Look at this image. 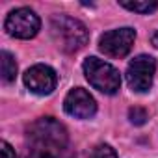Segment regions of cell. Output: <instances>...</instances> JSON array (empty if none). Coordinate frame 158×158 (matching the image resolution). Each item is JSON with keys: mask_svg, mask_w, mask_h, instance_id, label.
Listing matches in <instances>:
<instances>
[{"mask_svg": "<svg viewBox=\"0 0 158 158\" xmlns=\"http://www.w3.org/2000/svg\"><path fill=\"white\" fill-rule=\"evenodd\" d=\"M21 158H74L67 128L54 117H39L26 128Z\"/></svg>", "mask_w": 158, "mask_h": 158, "instance_id": "1", "label": "cell"}, {"mask_svg": "<svg viewBox=\"0 0 158 158\" xmlns=\"http://www.w3.org/2000/svg\"><path fill=\"white\" fill-rule=\"evenodd\" d=\"M50 37L56 47L63 52H78L89 41V30L84 23H80L69 15H54L50 19Z\"/></svg>", "mask_w": 158, "mask_h": 158, "instance_id": "2", "label": "cell"}, {"mask_svg": "<svg viewBox=\"0 0 158 158\" xmlns=\"http://www.w3.org/2000/svg\"><path fill=\"white\" fill-rule=\"evenodd\" d=\"M82 69H84V74H86V80L95 89H99L101 93L114 95V93L119 91L121 74L112 63H108L104 60H99L95 56H89V58L84 60Z\"/></svg>", "mask_w": 158, "mask_h": 158, "instance_id": "3", "label": "cell"}, {"mask_svg": "<svg viewBox=\"0 0 158 158\" xmlns=\"http://www.w3.org/2000/svg\"><path fill=\"white\" fill-rule=\"evenodd\" d=\"M4 30L17 39H32L41 30V19L30 8H17L8 13L4 21Z\"/></svg>", "mask_w": 158, "mask_h": 158, "instance_id": "4", "label": "cell"}, {"mask_svg": "<svg viewBox=\"0 0 158 158\" xmlns=\"http://www.w3.org/2000/svg\"><path fill=\"white\" fill-rule=\"evenodd\" d=\"M154 73H156L154 58H151L147 54L136 56L127 67V82H128L130 89L136 93H147L152 88Z\"/></svg>", "mask_w": 158, "mask_h": 158, "instance_id": "5", "label": "cell"}, {"mask_svg": "<svg viewBox=\"0 0 158 158\" xmlns=\"http://www.w3.org/2000/svg\"><path fill=\"white\" fill-rule=\"evenodd\" d=\"M136 41V30L125 26V28H115L110 32H104L99 39V50L104 56L110 58H125Z\"/></svg>", "mask_w": 158, "mask_h": 158, "instance_id": "6", "label": "cell"}, {"mask_svg": "<svg viewBox=\"0 0 158 158\" xmlns=\"http://www.w3.org/2000/svg\"><path fill=\"white\" fill-rule=\"evenodd\" d=\"M23 80H24V86L35 93V95H50L56 86H58V74L52 67L45 65V63H37V65H32L24 76H23Z\"/></svg>", "mask_w": 158, "mask_h": 158, "instance_id": "7", "label": "cell"}, {"mask_svg": "<svg viewBox=\"0 0 158 158\" xmlns=\"http://www.w3.org/2000/svg\"><path fill=\"white\" fill-rule=\"evenodd\" d=\"M63 110L76 119H91L97 114V102L84 88H73L63 99Z\"/></svg>", "mask_w": 158, "mask_h": 158, "instance_id": "8", "label": "cell"}, {"mask_svg": "<svg viewBox=\"0 0 158 158\" xmlns=\"http://www.w3.org/2000/svg\"><path fill=\"white\" fill-rule=\"evenodd\" d=\"M0 71H2L4 84L15 82V78H17V61H15L13 54H10L8 50L0 52Z\"/></svg>", "mask_w": 158, "mask_h": 158, "instance_id": "9", "label": "cell"}, {"mask_svg": "<svg viewBox=\"0 0 158 158\" xmlns=\"http://www.w3.org/2000/svg\"><path fill=\"white\" fill-rule=\"evenodd\" d=\"M125 10H130L134 13H143V15H149L152 11L158 10V2H154V0H134V2H130V0H121L119 2Z\"/></svg>", "mask_w": 158, "mask_h": 158, "instance_id": "10", "label": "cell"}, {"mask_svg": "<svg viewBox=\"0 0 158 158\" xmlns=\"http://www.w3.org/2000/svg\"><path fill=\"white\" fill-rule=\"evenodd\" d=\"M88 158H117V152H115V149L112 145L99 143V145H95L91 149V152H89Z\"/></svg>", "mask_w": 158, "mask_h": 158, "instance_id": "11", "label": "cell"}, {"mask_svg": "<svg viewBox=\"0 0 158 158\" xmlns=\"http://www.w3.org/2000/svg\"><path fill=\"white\" fill-rule=\"evenodd\" d=\"M128 119H130V123L132 125H143L145 121H147V112L143 110V108H130L128 110Z\"/></svg>", "mask_w": 158, "mask_h": 158, "instance_id": "12", "label": "cell"}, {"mask_svg": "<svg viewBox=\"0 0 158 158\" xmlns=\"http://www.w3.org/2000/svg\"><path fill=\"white\" fill-rule=\"evenodd\" d=\"M0 147H2V158H17L13 147L8 141H2V143H0Z\"/></svg>", "mask_w": 158, "mask_h": 158, "instance_id": "13", "label": "cell"}, {"mask_svg": "<svg viewBox=\"0 0 158 158\" xmlns=\"http://www.w3.org/2000/svg\"><path fill=\"white\" fill-rule=\"evenodd\" d=\"M151 43H152V45L158 48V32H154V34H152V37H151Z\"/></svg>", "mask_w": 158, "mask_h": 158, "instance_id": "14", "label": "cell"}]
</instances>
